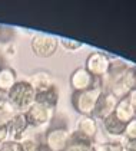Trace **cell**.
<instances>
[{"label":"cell","mask_w":136,"mask_h":151,"mask_svg":"<svg viewBox=\"0 0 136 151\" xmlns=\"http://www.w3.org/2000/svg\"><path fill=\"white\" fill-rule=\"evenodd\" d=\"M110 62H112V58L108 53H105L102 50H95L88 55L83 66L93 78H96L99 81V79L105 78L106 73L109 72Z\"/></svg>","instance_id":"cell-6"},{"label":"cell","mask_w":136,"mask_h":151,"mask_svg":"<svg viewBox=\"0 0 136 151\" xmlns=\"http://www.w3.org/2000/svg\"><path fill=\"white\" fill-rule=\"evenodd\" d=\"M9 139V134H7V127H0V144Z\"/></svg>","instance_id":"cell-25"},{"label":"cell","mask_w":136,"mask_h":151,"mask_svg":"<svg viewBox=\"0 0 136 151\" xmlns=\"http://www.w3.org/2000/svg\"><path fill=\"white\" fill-rule=\"evenodd\" d=\"M17 111L10 105L9 101L0 102V127H7L9 121L14 116Z\"/></svg>","instance_id":"cell-17"},{"label":"cell","mask_w":136,"mask_h":151,"mask_svg":"<svg viewBox=\"0 0 136 151\" xmlns=\"http://www.w3.org/2000/svg\"><path fill=\"white\" fill-rule=\"evenodd\" d=\"M103 89L96 85L90 89H86V91H80V92H72L70 96V102L73 109L79 114L80 116H86V115H92L93 114V109L96 106L98 99L100 98Z\"/></svg>","instance_id":"cell-3"},{"label":"cell","mask_w":136,"mask_h":151,"mask_svg":"<svg viewBox=\"0 0 136 151\" xmlns=\"http://www.w3.org/2000/svg\"><path fill=\"white\" fill-rule=\"evenodd\" d=\"M59 46H62L65 50L68 52H76L85 46L83 42H79L76 39H70V37H59Z\"/></svg>","instance_id":"cell-18"},{"label":"cell","mask_w":136,"mask_h":151,"mask_svg":"<svg viewBox=\"0 0 136 151\" xmlns=\"http://www.w3.org/2000/svg\"><path fill=\"white\" fill-rule=\"evenodd\" d=\"M127 101H129V104L132 105V108L135 109V112H136V88L135 89H132L130 92L127 93Z\"/></svg>","instance_id":"cell-24"},{"label":"cell","mask_w":136,"mask_h":151,"mask_svg":"<svg viewBox=\"0 0 136 151\" xmlns=\"http://www.w3.org/2000/svg\"><path fill=\"white\" fill-rule=\"evenodd\" d=\"M20 151H45L42 144V135H26L22 141H19Z\"/></svg>","instance_id":"cell-16"},{"label":"cell","mask_w":136,"mask_h":151,"mask_svg":"<svg viewBox=\"0 0 136 151\" xmlns=\"http://www.w3.org/2000/svg\"><path fill=\"white\" fill-rule=\"evenodd\" d=\"M95 144H69L66 151H93Z\"/></svg>","instance_id":"cell-22"},{"label":"cell","mask_w":136,"mask_h":151,"mask_svg":"<svg viewBox=\"0 0 136 151\" xmlns=\"http://www.w3.org/2000/svg\"><path fill=\"white\" fill-rule=\"evenodd\" d=\"M59 37L49 33H34L30 39L32 53L37 58H52L57 52Z\"/></svg>","instance_id":"cell-4"},{"label":"cell","mask_w":136,"mask_h":151,"mask_svg":"<svg viewBox=\"0 0 136 151\" xmlns=\"http://www.w3.org/2000/svg\"><path fill=\"white\" fill-rule=\"evenodd\" d=\"M70 131L66 124H50L42 134V144L45 151H66L69 147Z\"/></svg>","instance_id":"cell-2"},{"label":"cell","mask_w":136,"mask_h":151,"mask_svg":"<svg viewBox=\"0 0 136 151\" xmlns=\"http://www.w3.org/2000/svg\"><path fill=\"white\" fill-rule=\"evenodd\" d=\"M0 68H1V65H0Z\"/></svg>","instance_id":"cell-28"},{"label":"cell","mask_w":136,"mask_h":151,"mask_svg":"<svg viewBox=\"0 0 136 151\" xmlns=\"http://www.w3.org/2000/svg\"><path fill=\"white\" fill-rule=\"evenodd\" d=\"M100 122H102V127H103V129H105V132L112 139H119L123 137L126 124L122 122L120 119H117L113 114L110 116H108V118H105Z\"/></svg>","instance_id":"cell-12"},{"label":"cell","mask_w":136,"mask_h":151,"mask_svg":"<svg viewBox=\"0 0 136 151\" xmlns=\"http://www.w3.org/2000/svg\"><path fill=\"white\" fill-rule=\"evenodd\" d=\"M75 131L83 134L85 137H88V138H90L92 141L96 142V135H98V131H99V122L92 115L79 116L78 121H76Z\"/></svg>","instance_id":"cell-10"},{"label":"cell","mask_w":136,"mask_h":151,"mask_svg":"<svg viewBox=\"0 0 136 151\" xmlns=\"http://www.w3.org/2000/svg\"><path fill=\"white\" fill-rule=\"evenodd\" d=\"M117 101H119V99L115 98L112 93L103 91L102 95H100V98H99L98 102H96V106H95V109H93L92 116H93L98 122H100L105 118L110 116L115 112V108H116Z\"/></svg>","instance_id":"cell-8"},{"label":"cell","mask_w":136,"mask_h":151,"mask_svg":"<svg viewBox=\"0 0 136 151\" xmlns=\"http://www.w3.org/2000/svg\"><path fill=\"white\" fill-rule=\"evenodd\" d=\"M7 99L17 112H26L36 99V91L27 79L17 81L7 92Z\"/></svg>","instance_id":"cell-1"},{"label":"cell","mask_w":136,"mask_h":151,"mask_svg":"<svg viewBox=\"0 0 136 151\" xmlns=\"http://www.w3.org/2000/svg\"><path fill=\"white\" fill-rule=\"evenodd\" d=\"M30 129L29 127V122L26 119L24 112H16L14 116L11 118L7 124V134H9V139L11 141H22L26 135H27V131Z\"/></svg>","instance_id":"cell-9"},{"label":"cell","mask_w":136,"mask_h":151,"mask_svg":"<svg viewBox=\"0 0 136 151\" xmlns=\"http://www.w3.org/2000/svg\"><path fill=\"white\" fill-rule=\"evenodd\" d=\"M135 83H136V66H135Z\"/></svg>","instance_id":"cell-26"},{"label":"cell","mask_w":136,"mask_h":151,"mask_svg":"<svg viewBox=\"0 0 136 151\" xmlns=\"http://www.w3.org/2000/svg\"><path fill=\"white\" fill-rule=\"evenodd\" d=\"M0 30H1V26H0Z\"/></svg>","instance_id":"cell-27"},{"label":"cell","mask_w":136,"mask_h":151,"mask_svg":"<svg viewBox=\"0 0 136 151\" xmlns=\"http://www.w3.org/2000/svg\"><path fill=\"white\" fill-rule=\"evenodd\" d=\"M69 144H95V141H92L90 138L85 137L83 134H80L78 131H72L70 132V138H69Z\"/></svg>","instance_id":"cell-20"},{"label":"cell","mask_w":136,"mask_h":151,"mask_svg":"<svg viewBox=\"0 0 136 151\" xmlns=\"http://www.w3.org/2000/svg\"><path fill=\"white\" fill-rule=\"evenodd\" d=\"M122 138L136 142V116L132 121H129V122L126 124L125 132H123V137H122Z\"/></svg>","instance_id":"cell-19"},{"label":"cell","mask_w":136,"mask_h":151,"mask_svg":"<svg viewBox=\"0 0 136 151\" xmlns=\"http://www.w3.org/2000/svg\"><path fill=\"white\" fill-rule=\"evenodd\" d=\"M69 85H70L73 92H80V91H86V89H90L93 86L99 85V81L96 78H93L90 73L85 69V66H78L76 69L70 72Z\"/></svg>","instance_id":"cell-7"},{"label":"cell","mask_w":136,"mask_h":151,"mask_svg":"<svg viewBox=\"0 0 136 151\" xmlns=\"http://www.w3.org/2000/svg\"><path fill=\"white\" fill-rule=\"evenodd\" d=\"M0 151H20V147H19V142L7 139L0 144Z\"/></svg>","instance_id":"cell-21"},{"label":"cell","mask_w":136,"mask_h":151,"mask_svg":"<svg viewBox=\"0 0 136 151\" xmlns=\"http://www.w3.org/2000/svg\"><path fill=\"white\" fill-rule=\"evenodd\" d=\"M27 81L33 86V89L36 92L47 89V88H52V86L56 85L53 75H52L49 70H36V72H33V73L29 76Z\"/></svg>","instance_id":"cell-11"},{"label":"cell","mask_w":136,"mask_h":151,"mask_svg":"<svg viewBox=\"0 0 136 151\" xmlns=\"http://www.w3.org/2000/svg\"><path fill=\"white\" fill-rule=\"evenodd\" d=\"M59 98H60V92H59V88L55 85L52 88H47V89L36 92L34 102L46 105V106H49L52 109H56L57 104H59Z\"/></svg>","instance_id":"cell-13"},{"label":"cell","mask_w":136,"mask_h":151,"mask_svg":"<svg viewBox=\"0 0 136 151\" xmlns=\"http://www.w3.org/2000/svg\"><path fill=\"white\" fill-rule=\"evenodd\" d=\"M113 115L116 116L117 119H120L122 122L127 124L129 121H132L136 116V112H135V109L132 108V105L129 104L127 98H122V99H119L117 104H116Z\"/></svg>","instance_id":"cell-14"},{"label":"cell","mask_w":136,"mask_h":151,"mask_svg":"<svg viewBox=\"0 0 136 151\" xmlns=\"http://www.w3.org/2000/svg\"><path fill=\"white\" fill-rule=\"evenodd\" d=\"M26 119L29 122V127L33 129H40V128L49 127L56 115V109H52L46 105L34 102L26 112Z\"/></svg>","instance_id":"cell-5"},{"label":"cell","mask_w":136,"mask_h":151,"mask_svg":"<svg viewBox=\"0 0 136 151\" xmlns=\"http://www.w3.org/2000/svg\"><path fill=\"white\" fill-rule=\"evenodd\" d=\"M17 81H19L17 79V73H16V70L13 68L7 66V65L0 68V91L9 92Z\"/></svg>","instance_id":"cell-15"},{"label":"cell","mask_w":136,"mask_h":151,"mask_svg":"<svg viewBox=\"0 0 136 151\" xmlns=\"http://www.w3.org/2000/svg\"><path fill=\"white\" fill-rule=\"evenodd\" d=\"M4 53L9 55V56H14L16 55V45L13 42H7L6 46H4Z\"/></svg>","instance_id":"cell-23"}]
</instances>
